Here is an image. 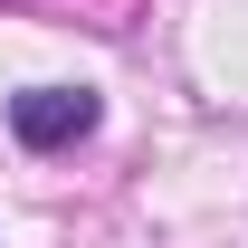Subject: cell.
I'll use <instances>...</instances> for the list:
<instances>
[{
    "instance_id": "cell-1",
    "label": "cell",
    "mask_w": 248,
    "mask_h": 248,
    "mask_svg": "<svg viewBox=\"0 0 248 248\" xmlns=\"http://www.w3.org/2000/svg\"><path fill=\"white\" fill-rule=\"evenodd\" d=\"M95 105L86 86H29V95H10V134L29 143V153H58V143H77V134H95Z\"/></svg>"
}]
</instances>
